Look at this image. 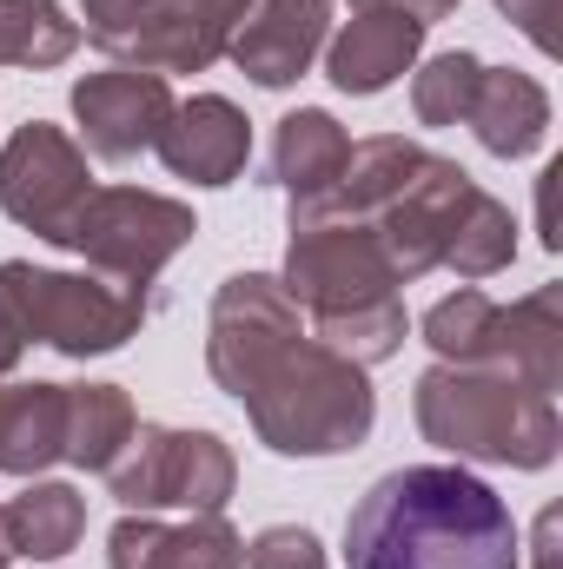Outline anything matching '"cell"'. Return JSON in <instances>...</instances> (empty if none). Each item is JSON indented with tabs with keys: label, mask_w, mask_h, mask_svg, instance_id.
<instances>
[{
	"label": "cell",
	"mask_w": 563,
	"mask_h": 569,
	"mask_svg": "<svg viewBox=\"0 0 563 569\" xmlns=\"http://www.w3.org/2000/svg\"><path fill=\"white\" fill-rule=\"evenodd\" d=\"M206 371L226 398L246 405L266 450L338 457L372 437L378 398L372 371L338 358L298 325V305L266 272H233L206 311Z\"/></svg>",
	"instance_id": "1"
},
{
	"label": "cell",
	"mask_w": 563,
	"mask_h": 569,
	"mask_svg": "<svg viewBox=\"0 0 563 569\" xmlns=\"http://www.w3.org/2000/svg\"><path fill=\"white\" fill-rule=\"evenodd\" d=\"M352 569H524L511 503L464 463H405L345 517Z\"/></svg>",
	"instance_id": "2"
},
{
	"label": "cell",
	"mask_w": 563,
	"mask_h": 569,
	"mask_svg": "<svg viewBox=\"0 0 563 569\" xmlns=\"http://www.w3.org/2000/svg\"><path fill=\"white\" fill-rule=\"evenodd\" d=\"M424 443L451 450L457 463H511V470H544L563 443L557 398L524 391L504 371H471V365H431L412 391Z\"/></svg>",
	"instance_id": "3"
},
{
	"label": "cell",
	"mask_w": 563,
	"mask_h": 569,
	"mask_svg": "<svg viewBox=\"0 0 563 569\" xmlns=\"http://www.w3.org/2000/svg\"><path fill=\"white\" fill-rule=\"evenodd\" d=\"M424 345L437 365H471V371H504L524 391L557 398L563 385V284H537L517 305H497L484 291H451L424 311Z\"/></svg>",
	"instance_id": "4"
},
{
	"label": "cell",
	"mask_w": 563,
	"mask_h": 569,
	"mask_svg": "<svg viewBox=\"0 0 563 569\" xmlns=\"http://www.w3.org/2000/svg\"><path fill=\"white\" fill-rule=\"evenodd\" d=\"M0 305L20 325V338L53 345L60 358H100L120 351L127 338H140L146 325V291L120 279H87V272H53V266H27L7 259L0 266Z\"/></svg>",
	"instance_id": "5"
},
{
	"label": "cell",
	"mask_w": 563,
	"mask_h": 569,
	"mask_svg": "<svg viewBox=\"0 0 563 569\" xmlns=\"http://www.w3.org/2000/svg\"><path fill=\"white\" fill-rule=\"evenodd\" d=\"M253 0H80V33L140 73H206Z\"/></svg>",
	"instance_id": "6"
},
{
	"label": "cell",
	"mask_w": 563,
	"mask_h": 569,
	"mask_svg": "<svg viewBox=\"0 0 563 569\" xmlns=\"http://www.w3.org/2000/svg\"><path fill=\"white\" fill-rule=\"evenodd\" d=\"M127 510H226L239 463L213 430H172V425H134L127 450L100 470Z\"/></svg>",
	"instance_id": "7"
},
{
	"label": "cell",
	"mask_w": 563,
	"mask_h": 569,
	"mask_svg": "<svg viewBox=\"0 0 563 569\" xmlns=\"http://www.w3.org/2000/svg\"><path fill=\"white\" fill-rule=\"evenodd\" d=\"M199 219L192 206L166 199V192H140V186H93V199L80 206L73 219V252L100 272V279L120 284H152L186 246H192Z\"/></svg>",
	"instance_id": "8"
},
{
	"label": "cell",
	"mask_w": 563,
	"mask_h": 569,
	"mask_svg": "<svg viewBox=\"0 0 563 569\" xmlns=\"http://www.w3.org/2000/svg\"><path fill=\"white\" fill-rule=\"evenodd\" d=\"M285 298L298 311H312V325L365 311L398 298V272L385 259V246L372 239L365 219H318V226H292L285 246Z\"/></svg>",
	"instance_id": "9"
},
{
	"label": "cell",
	"mask_w": 563,
	"mask_h": 569,
	"mask_svg": "<svg viewBox=\"0 0 563 569\" xmlns=\"http://www.w3.org/2000/svg\"><path fill=\"white\" fill-rule=\"evenodd\" d=\"M87 199H93L87 146L67 140L53 120L13 127V140L0 146V212L13 226H27L47 246H67Z\"/></svg>",
	"instance_id": "10"
},
{
	"label": "cell",
	"mask_w": 563,
	"mask_h": 569,
	"mask_svg": "<svg viewBox=\"0 0 563 569\" xmlns=\"http://www.w3.org/2000/svg\"><path fill=\"white\" fill-rule=\"evenodd\" d=\"M477 192V179L457 166V159H437V152H424L418 172L405 179V192L398 199H385L365 226H372V239L385 246V259H392V272L398 284L424 279V272H437L444 266V246H451V226H457V212H464V199Z\"/></svg>",
	"instance_id": "11"
},
{
	"label": "cell",
	"mask_w": 563,
	"mask_h": 569,
	"mask_svg": "<svg viewBox=\"0 0 563 569\" xmlns=\"http://www.w3.org/2000/svg\"><path fill=\"white\" fill-rule=\"evenodd\" d=\"M172 87L166 73H140V67H113V73H87L73 87V120L93 159H140L159 140V127L172 120Z\"/></svg>",
	"instance_id": "12"
},
{
	"label": "cell",
	"mask_w": 563,
	"mask_h": 569,
	"mask_svg": "<svg viewBox=\"0 0 563 569\" xmlns=\"http://www.w3.org/2000/svg\"><path fill=\"white\" fill-rule=\"evenodd\" d=\"M107 569H246V537L206 510L186 523H159L152 510H127L107 530Z\"/></svg>",
	"instance_id": "13"
},
{
	"label": "cell",
	"mask_w": 563,
	"mask_h": 569,
	"mask_svg": "<svg viewBox=\"0 0 563 569\" xmlns=\"http://www.w3.org/2000/svg\"><path fill=\"white\" fill-rule=\"evenodd\" d=\"M325 27H332V0H253V13L226 40V53L239 73H253L259 87L279 93L298 73H312V60L325 53Z\"/></svg>",
	"instance_id": "14"
},
{
	"label": "cell",
	"mask_w": 563,
	"mask_h": 569,
	"mask_svg": "<svg viewBox=\"0 0 563 569\" xmlns=\"http://www.w3.org/2000/svg\"><path fill=\"white\" fill-rule=\"evenodd\" d=\"M152 152H159V166H166L172 179H192V186H233V179L246 172V159H253V120H246L233 100L199 93V100L172 107V120L159 127Z\"/></svg>",
	"instance_id": "15"
},
{
	"label": "cell",
	"mask_w": 563,
	"mask_h": 569,
	"mask_svg": "<svg viewBox=\"0 0 563 569\" xmlns=\"http://www.w3.org/2000/svg\"><path fill=\"white\" fill-rule=\"evenodd\" d=\"M424 53V27L405 13H352L332 40H325V73L338 93H385L392 80H405Z\"/></svg>",
	"instance_id": "16"
},
{
	"label": "cell",
	"mask_w": 563,
	"mask_h": 569,
	"mask_svg": "<svg viewBox=\"0 0 563 569\" xmlns=\"http://www.w3.org/2000/svg\"><path fill=\"white\" fill-rule=\"evenodd\" d=\"M464 127L477 133V146L491 159H531L551 133V93L517 67H484Z\"/></svg>",
	"instance_id": "17"
},
{
	"label": "cell",
	"mask_w": 563,
	"mask_h": 569,
	"mask_svg": "<svg viewBox=\"0 0 563 569\" xmlns=\"http://www.w3.org/2000/svg\"><path fill=\"white\" fill-rule=\"evenodd\" d=\"M345 159H352V133L325 107H298L273 133V186H285L292 206H312V199H325L338 186Z\"/></svg>",
	"instance_id": "18"
},
{
	"label": "cell",
	"mask_w": 563,
	"mask_h": 569,
	"mask_svg": "<svg viewBox=\"0 0 563 569\" xmlns=\"http://www.w3.org/2000/svg\"><path fill=\"white\" fill-rule=\"evenodd\" d=\"M67 457V385H0V470L40 477Z\"/></svg>",
	"instance_id": "19"
},
{
	"label": "cell",
	"mask_w": 563,
	"mask_h": 569,
	"mask_svg": "<svg viewBox=\"0 0 563 569\" xmlns=\"http://www.w3.org/2000/svg\"><path fill=\"white\" fill-rule=\"evenodd\" d=\"M7 530H13V557H33V563H60L80 537H87V497L73 483H27L13 503H7Z\"/></svg>",
	"instance_id": "20"
},
{
	"label": "cell",
	"mask_w": 563,
	"mask_h": 569,
	"mask_svg": "<svg viewBox=\"0 0 563 569\" xmlns=\"http://www.w3.org/2000/svg\"><path fill=\"white\" fill-rule=\"evenodd\" d=\"M134 398L120 385H67V463L107 470L134 437Z\"/></svg>",
	"instance_id": "21"
},
{
	"label": "cell",
	"mask_w": 563,
	"mask_h": 569,
	"mask_svg": "<svg viewBox=\"0 0 563 569\" xmlns=\"http://www.w3.org/2000/svg\"><path fill=\"white\" fill-rule=\"evenodd\" d=\"M80 47V20H67L60 0H0V67H67Z\"/></svg>",
	"instance_id": "22"
},
{
	"label": "cell",
	"mask_w": 563,
	"mask_h": 569,
	"mask_svg": "<svg viewBox=\"0 0 563 569\" xmlns=\"http://www.w3.org/2000/svg\"><path fill=\"white\" fill-rule=\"evenodd\" d=\"M511 259H517V219H511L504 199H491V192L477 186V192L464 199L457 226H451L444 272H457V279H491V272H504Z\"/></svg>",
	"instance_id": "23"
},
{
	"label": "cell",
	"mask_w": 563,
	"mask_h": 569,
	"mask_svg": "<svg viewBox=\"0 0 563 569\" xmlns=\"http://www.w3.org/2000/svg\"><path fill=\"white\" fill-rule=\"evenodd\" d=\"M312 338L318 345H332L338 358H352V365H385V358H398V345H405V305L398 298H385V305H365V311H345V318H325V325H312Z\"/></svg>",
	"instance_id": "24"
},
{
	"label": "cell",
	"mask_w": 563,
	"mask_h": 569,
	"mask_svg": "<svg viewBox=\"0 0 563 569\" xmlns=\"http://www.w3.org/2000/svg\"><path fill=\"white\" fill-rule=\"evenodd\" d=\"M477 73H484V60L477 53H437V60H424L418 73H412V113H418V127H457L464 113H471V93H477Z\"/></svg>",
	"instance_id": "25"
},
{
	"label": "cell",
	"mask_w": 563,
	"mask_h": 569,
	"mask_svg": "<svg viewBox=\"0 0 563 569\" xmlns=\"http://www.w3.org/2000/svg\"><path fill=\"white\" fill-rule=\"evenodd\" d=\"M246 569H325V543L305 523H273L246 543Z\"/></svg>",
	"instance_id": "26"
},
{
	"label": "cell",
	"mask_w": 563,
	"mask_h": 569,
	"mask_svg": "<svg viewBox=\"0 0 563 569\" xmlns=\"http://www.w3.org/2000/svg\"><path fill=\"white\" fill-rule=\"evenodd\" d=\"M497 13H511L517 27H524V40L531 47H557V33H551V20H557V0H497Z\"/></svg>",
	"instance_id": "27"
},
{
	"label": "cell",
	"mask_w": 563,
	"mask_h": 569,
	"mask_svg": "<svg viewBox=\"0 0 563 569\" xmlns=\"http://www.w3.org/2000/svg\"><path fill=\"white\" fill-rule=\"evenodd\" d=\"M358 13H405L418 27H437L444 13H457V0H352Z\"/></svg>",
	"instance_id": "28"
},
{
	"label": "cell",
	"mask_w": 563,
	"mask_h": 569,
	"mask_svg": "<svg viewBox=\"0 0 563 569\" xmlns=\"http://www.w3.org/2000/svg\"><path fill=\"white\" fill-rule=\"evenodd\" d=\"M20 351H27V338H20V325L7 318V305H0V385H7V371L20 365Z\"/></svg>",
	"instance_id": "29"
},
{
	"label": "cell",
	"mask_w": 563,
	"mask_h": 569,
	"mask_svg": "<svg viewBox=\"0 0 563 569\" xmlns=\"http://www.w3.org/2000/svg\"><path fill=\"white\" fill-rule=\"evenodd\" d=\"M13 563V530H7V503H0V569Z\"/></svg>",
	"instance_id": "30"
}]
</instances>
